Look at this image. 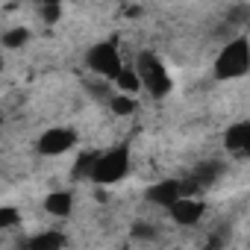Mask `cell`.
<instances>
[{"instance_id": "cell-1", "label": "cell", "mask_w": 250, "mask_h": 250, "mask_svg": "<svg viewBox=\"0 0 250 250\" xmlns=\"http://www.w3.org/2000/svg\"><path fill=\"white\" fill-rule=\"evenodd\" d=\"M215 77L218 80H235V77H244L250 71V42L244 36H235L229 39L221 53L215 56V65H212Z\"/></svg>"}, {"instance_id": "cell-2", "label": "cell", "mask_w": 250, "mask_h": 250, "mask_svg": "<svg viewBox=\"0 0 250 250\" xmlns=\"http://www.w3.org/2000/svg\"><path fill=\"white\" fill-rule=\"evenodd\" d=\"M136 68H139L142 85H145V91H147L150 97H165V94L171 91V77H168V71H165V62H162L156 53H150V50L139 53Z\"/></svg>"}, {"instance_id": "cell-3", "label": "cell", "mask_w": 250, "mask_h": 250, "mask_svg": "<svg viewBox=\"0 0 250 250\" xmlns=\"http://www.w3.org/2000/svg\"><path fill=\"white\" fill-rule=\"evenodd\" d=\"M127 171H130V150L121 145V147H112L109 153H100L97 156V165L91 171V180L109 186V183L124 180V177H127Z\"/></svg>"}, {"instance_id": "cell-4", "label": "cell", "mask_w": 250, "mask_h": 250, "mask_svg": "<svg viewBox=\"0 0 250 250\" xmlns=\"http://www.w3.org/2000/svg\"><path fill=\"white\" fill-rule=\"evenodd\" d=\"M85 65H88V71H94L97 77H106V80H115L118 71L124 68L121 50H118L115 42H97V44L85 53Z\"/></svg>"}, {"instance_id": "cell-5", "label": "cell", "mask_w": 250, "mask_h": 250, "mask_svg": "<svg viewBox=\"0 0 250 250\" xmlns=\"http://www.w3.org/2000/svg\"><path fill=\"white\" fill-rule=\"evenodd\" d=\"M77 145V133L71 127H53L47 133H42L39 139V153L42 156H62Z\"/></svg>"}, {"instance_id": "cell-6", "label": "cell", "mask_w": 250, "mask_h": 250, "mask_svg": "<svg viewBox=\"0 0 250 250\" xmlns=\"http://www.w3.org/2000/svg\"><path fill=\"white\" fill-rule=\"evenodd\" d=\"M203 212H206V206H203L200 200L188 197V194H183L177 203H171V206H168L171 221H174V224H180V227H194V224L203 218Z\"/></svg>"}, {"instance_id": "cell-7", "label": "cell", "mask_w": 250, "mask_h": 250, "mask_svg": "<svg viewBox=\"0 0 250 250\" xmlns=\"http://www.w3.org/2000/svg\"><path fill=\"white\" fill-rule=\"evenodd\" d=\"M183 194H188V186H186V183H180V180H162V183L150 186L145 197H147L150 203H156V206H171V203H177Z\"/></svg>"}, {"instance_id": "cell-8", "label": "cell", "mask_w": 250, "mask_h": 250, "mask_svg": "<svg viewBox=\"0 0 250 250\" xmlns=\"http://www.w3.org/2000/svg\"><path fill=\"white\" fill-rule=\"evenodd\" d=\"M224 147L235 156H250V121H238L227 130Z\"/></svg>"}, {"instance_id": "cell-9", "label": "cell", "mask_w": 250, "mask_h": 250, "mask_svg": "<svg viewBox=\"0 0 250 250\" xmlns=\"http://www.w3.org/2000/svg\"><path fill=\"white\" fill-rule=\"evenodd\" d=\"M44 209H47V215H53V218H68L71 209H74L71 191H50V194L44 197Z\"/></svg>"}, {"instance_id": "cell-10", "label": "cell", "mask_w": 250, "mask_h": 250, "mask_svg": "<svg viewBox=\"0 0 250 250\" xmlns=\"http://www.w3.org/2000/svg\"><path fill=\"white\" fill-rule=\"evenodd\" d=\"M112 83H115V88H118V91H127V94H136V91H142V88H145V85H142V77H139V68H136V65H130V68L124 65Z\"/></svg>"}, {"instance_id": "cell-11", "label": "cell", "mask_w": 250, "mask_h": 250, "mask_svg": "<svg viewBox=\"0 0 250 250\" xmlns=\"http://www.w3.org/2000/svg\"><path fill=\"white\" fill-rule=\"evenodd\" d=\"M109 109L115 112V115H121V118H127V115H133L139 106H136V94H127V91H115L112 94V100H109Z\"/></svg>"}, {"instance_id": "cell-12", "label": "cell", "mask_w": 250, "mask_h": 250, "mask_svg": "<svg viewBox=\"0 0 250 250\" xmlns=\"http://www.w3.org/2000/svg\"><path fill=\"white\" fill-rule=\"evenodd\" d=\"M62 244H65V238L59 232H39V235H33L27 241L30 250H59Z\"/></svg>"}, {"instance_id": "cell-13", "label": "cell", "mask_w": 250, "mask_h": 250, "mask_svg": "<svg viewBox=\"0 0 250 250\" xmlns=\"http://www.w3.org/2000/svg\"><path fill=\"white\" fill-rule=\"evenodd\" d=\"M218 174H221V162H206V165H200V168L194 171L191 180H194L197 186H206V183H212Z\"/></svg>"}, {"instance_id": "cell-14", "label": "cell", "mask_w": 250, "mask_h": 250, "mask_svg": "<svg viewBox=\"0 0 250 250\" xmlns=\"http://www.w3.org/2000/svg\"><path fill=\"white\" fill-rule=\"evenodd\" d=\"M27 39H30V30H24V27H18V30H9V33L3 36V44H6L9 50H15V47H21V44H27Z\"/></svg>"}, {"instance_id": "cell-15", "label": "cell", "mask_w": 250, "mask_h": 250, "mask_svg": "<svg viewBox=\"0 0 250 250\" xmlns=\"http://www.w3.org/2000/svg\"><path fill=\"white\" fill-rule=\"evenodd\" d=\"M18 224H21V215H18L15 206H3V209H0V229H12Z\"/></svg>"}, {"instance_id": "cell-16", "label": "cell", "mask_w": 250, "mask_h": 250, "mask_svg": "<svg viewBox=\"0 0 250 250\" xmlns=\"http://www.w3.org/2000/svg\"><path fill=\"white\" fill-rule=\"evenodd\" d=\"M133 235L150 241V238H156V227H150V224H145V221H136V224H133Z\"/></svg>"}, {"instance_id": "cell-17", "label": "cell", "mask_w": 250, "mask_h": 250, "mask_svg": "<svg viewBox=\"0 0 250 250\" xmlns=\"http://www.w3.org/2000/svg\"><path fill=\"white\" fill-rule=\"evenodd\" d=\"M42 18H44L47 24L59 21V3H44V6H42Z\"/></svg>"}, {"instance_id": "cell-18", "label": "cell", "mask_w": 250, "mask_h": 250, "mask_svg": "<svg viewBox=\"0 0 250 250\" xmlns=\"http://www.w3.org/2000/svg\"><path fill=\"white\" fill-rule=\"evenodd\" d=\"M39 3H42V6H44V3H59V0H39Z\"/></svg>"}]
</instances>
